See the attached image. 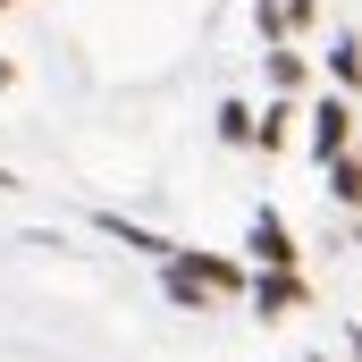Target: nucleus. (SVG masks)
I'll return each instance as SVG.
<instances>
[{
  "mask_svg": "<svg viewBox=\"0 0 362 362\" xmlns=\"http://www.w3.org/2000/svg\"><path fill=\"white\" fill-rule=\"evenodd\" d=\"M337 144H346V110H337V101H329V110H320V127H312V152H320V160H329V152H337Z\"/></svg>",
  "mask_w": 362,
  "mask_h": 362,
  "instance_id": "nucleus-1",
  "label": "nucleus"
},
{
  "mask_svg": "<svg viewBox=\"0 0 362 362\" xmlns=\"http://www.w3.org/2000/svg\"><path fill=\"white\" fill-rule=\"evenodd\" d=\"M253 253H262V262H278V270L295 262V253H286V228H278V219H262V228H253Z\"/></svg>",
  "mask_w": 362,
  "mask_h": 362,
  "instance_id": "nucleus-2",
  "label": "nucleus"
},
{
  "mask_svg": "<svg viewBox=\"0 0 362 362\" xmlns=\"http://www.w3.org/2000/svg\"><path fill=\"white\" fill-rule=\"evenodd\" d=\"M295 295H303V286H295V278H286V270H278V278H262V312H286Z\"/></svg>",
  "mask_w": 362,
  "mask_h": 362,
  "instance_id": "nucleus-3",
  "label": "nucleus"
},
{
  "mask_svg": "<svg viewBox=\"0 0 362 362\" xmlns=\"http://www.w3.org/2000/svg\"><path fill=\"white\" fill-rule=\"evenodd\" d=\"M0 185H8V169H0Z\"/></svg>",
  "mask_w": 362,
  "mask_h": 362,
  "instance_id": "nucleus-4",
  "label": "nucleus"
},
{
  "mask_svg": "<svg viewBox=\"0 0 362 362\" xmlns=\"http://www.w3.org/2000/svg\"><path fill=\"white\" fill-rule=\"evenodd\" d=\"M0 8H8V0H0Z\"/></svg>",
  "mask_w": 362,
  "mask_h": 362,
  "instance_id": "nucleus-5",
  "label": "nucleus"
}]
</instances>
